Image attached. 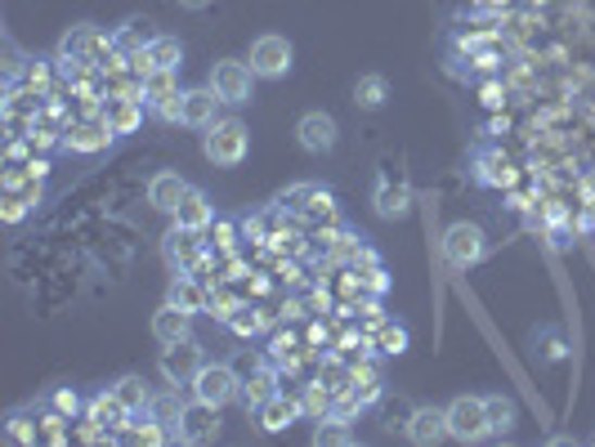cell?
Listing matches in <instances>:
<instances>
[{
	"label": "cell",
	"instance_id": "cell-25",
	"mask_svg": "<svg viewBox=\"0 0 595 447\" xmlns=\"http://www.w3.org/2000/svg\"><path fill=\"white\" fill-rule=\"evenodd\" d=\"M483 407H489V430H493L497 438L515 430V421H519L515 398H506V394H489V398H483Z\"/></svg>",
	"mask_w": 595,
	"mask_h": 447
},
{
	"label": "cell",
	"instance_id": "cell-30",
	"mask_svg": "<svg viewBox=\"0 0 595 447\" xmlns=\"http://www.w3.org/2000/svg\"><path fill=\"white\" fill-rule=\"evenodd\" d=\"M479 183H489V189H502V183H510L515 175H510V162L497 153V148H493V153H479Z\"/></svg>",
	"mask_w": 595,
	"mask_h": 447
},
{
	"label": "cell",
	"instance_id": "cell-35",
	"mask_svg": "<svg viewBox=\"0 0 595 447\" xmlns=\"http://www.w3.org/2000/svg\"><path fill=\"white\" fill-rule=\"evenodd\" d=\"M229 327L238 335H259V331H265V318H259V309H251V305H238L233 318H229Z\"/></svg>",
	"mask_w": 595,
	"mask_h": 447
},
{
	"label": "cell",
	"instance_id": "cell-28",
	"mask_svg": "<svg viewBox=\"0 0 595 447\" xmlns=\"http://www.w3.org/2000/svg\"><path fill=\"white\" fill-rule=\"evenodd\" d=\"M385 99H390V86H385V77H377V72H367V77L354 81V103L358 107L377 112V107H385Z\"/></svg>",
	"mask_w": 595,
	"mask_h": 447
},
{
	"label": "cell",
	"instance_id": "cell-5",
	"mask_svg": "<svg viewBox=\"0 0 595 447\" xmlns=\"http://www.w3.org/2000/svg\"><path fill=\"white\" fill-rule=\"evenodd\" d=\"M291 59H295V50H291L287 36L269 31V36H255V41H251V72H255V77H265V81L287 77Z\"/></svg>",
	"mask_w": 595,
	"mask_h": 447
},
{
	"label": "cell",
	"instance_id": "cell-10",
	"mask_svg": "<svg viewBox=\"0 0 595 447\" xmlns=\"http://www.w3.org/2000/svg\"><path fill=\"white\" fill-rule=\"evenodd\" d=\"M162 251H166V259L179 269V273H193L202 259H206V246H202V238H198V229H175L166 233V242H162Z\"/></svg>",
	"mask_w": 595,
	"mask_h": 447
},
{
	"label": "cell",
	"instance_id": "cell-20",
	"mask_svg": "<svg viewBox=\"0 0 595 447\" xmlns=\"http://www.w3.org/2000/svg\"><path fill=\"white\" fill-rule=\"evenodd\" d=\"M215 103H219V94L211 90V86H198V90H183V126H198V130H206L211 122H215Z\"/></svg>",
	"mask_w": 595,
	"mask_h": 447
},
{
	"label": "cell",
	"instance_id": "cell-29",
	"mask_svg": "<svg viewBox=\"0 0 595 447\" xmlns=\"http://www.w3.org/2000/svg\"><path fill=\"white\" fill-rule=\"evenodd\" d=\"M371 349L385 354V358L403 354L407 349V327L403 322H377V331H371Z\"/></svg>",
	"mask_w": 595,
	"mask_h": 447
},
{
	"label": "cell",
	"instance_id": "cell-9",
	"mask_svg": "<svg viewBox=\"0 0 595 447\" xmlns=\"http://www.w3.org/2000/svg\"><path fill=\"white\" fill-rule=\"evenodd\" d=\"M202 367H206V358H202V345H198V341L166 345V354H162V376H166L170 385H193Z\"/></svg>",
	"mask_w": 595,
	"mask_h": 447
},
{
	"label": "cell",
	"instance_id": "cell-31",
	"mask_svg": "<svg viewBox=\"0 0 595 447\" xmlns=\"http://www.w3.org/2000/svg\"><path fill=\"white\" fill-rule=\"evenodd\" d=\"M148 59H153V67L175 72V67L183 63V46L175 41V36H153V46H148Z\"/></svg>",
	"mask_w": 595,
	"mask_h": 447
},
{
	"label": "cell",
	"instance_id": "cell-17",
	"mask_svg": "<svg viewBox=\"0 0 595 447\" xmlns=\"http://www.w3.org/2000/svg\"><path fill=\"white\" fill-rule=\"evenodd\" d=\"M175 224H179V229H198V233L211 229V224H215V206H211V197L189 183V193H183V202L175 206Z\"/></svg>",
	"mask_w": 595,
	"mask_h": 447
},
{
	"label": "cell",
	"instance_id": "cell-7",
	"mask_svg": "<svg viewBox=\"0 0 595 447\" xmlns=\"http://www.w3.org/2000/svg\"><path fill=\"white\" fill-rule=\"evenodd\" d=\"M483 251H489V238H483L479 224H453L448 233H443V259H448L453 269H470L483 259Z\"/></svg>",
	"mask_w": 595,
	"mask_h": 447
},
{
	"label": "cell",
	"instance_id": "cell-11",
	"mask_svg": "<svg viewBox=\"0 0 595 447\" xmlns=\"http://www.w3.org/2000/svg\"><path fill=\"white\" fill-rule=\"evenodd\" d=\"M337 135H341L337 117H327V112H305L301 126H295V139H301V148L314 153V157L331 153V148H337Z\"/></svg>",
	"mask_w": 595,
	"mask_h": 447
},
{
	"label": "cell",
	"instance_id": "cell-6",
	"mask_svg": "<svg viewBox=\"0 0 595 447\" xmlns=\"http://www.w3.org/2000/svg\"><path fill=\"white\" fill-rule=\"evenodd\" d=\"M238 394H242V381H238V371L229 362H206L198 371V381H193V398H202L211 407H229Z\"/></svg>",
	"mask_w": 595,
	"mask_h": 447
},
{
	"label": "cell",
	"instance_id": "cell-4",
	"mask_svg": "<svg viewBox=\"0 0 595 447\" xmlns=\"http://www.w3.org/2000/svg\"><path fill=\"white\" fill-rule=\"evenodd\" d=\"M143 107L153 112V117H162V122H179L183 117V94H179L175 72L157 67L153 77H143Z\"/></svg>",
	"mask_w": 595,
	"mask_h": 447
},
{
	"label": "cell",
	"instance_id": "cell-43",
	"mask_svg": "<svg viewBox=\"0 0 595 447\" xmlns=\"http://www.w3.org/2000/svg\"><path fill=\"white\" fill-rule=\"evenodd\" d=\"M179 5H183V10H206L211 0H179Z\"/></svg>",
	"mask_w": 595,
	"mask_h": 447
},
{
	"label": "cell",
	"instance_id": "cell-33",
	"mask_svg": "<svg viewBox=\"0 0 595 447\" xmlns=\"http://www.w3.org/2000/svg\"><path fill=\"white\" fill-rule=\"evenodd\" d=\"M148 417H157L162 425L179 430V417H183V403H179L175 394H162V398H153V407H148ZM175 438H179V434H175Z\"/></svg>",
	"mask_w": 595,
	"mask_h": 447
},
{
	"label": "cell",
	"instance_id": "cell-23",
	"mask_svg": "<svg viewBox=\"0 0 595 447\" xmlns=\"http://www.w3.org/2000/svg\"><path fill=\"white\" fill-rule=\"evenodd\" d=\"M183 193H189V183H183L175 170H162V175H153V183H148V202H153L157 210H166V215H175Z\"/></svg>",
	"mask_w": 595,
	"mask_h": 447
},
{
	"label": "cell",
	"instance_id": "cell-3",
	"mask_svg": "<svg viewBox=\"0 0 595 447\" xmlns=\"http://www.w3.org/2000/svg\"><path fill=\"white\" fill-rule=\"evenodd\" d=\"M251 81H255L251 63H238V59H219V63L211 67V90L219 94V103H229V107H242V103H251Z\"/></svg>",
	"mask_w": 595,
	"mask_h": 447
},
{
	"label": "cell",
	"instance_id": "cell-27",
	"mask_svg": "<svg viewBox=\"0 0 595 447\" xmlns=\"http://www.w3.org/2000/svg\"><path fill=\"white\" fill-rule=\"evenodd\" d=\"M113 389H117V398L130 407L135 417H148V407H153V389L143 385V376H122Z\"/></svg>",
	"mask_w": 595,
	"mask_h": 447
},
{
	"label": "cell",
	"instance_id": "cell-38",
	"mask_svg": "<svg viewBox=\"0 0 595 447\" xmlns=\"http://www.w3.org/2000/svg\"><path fill=\"white\" fill-rule=\"evenodd\" d=\"M54 407H59L63 417H77V412H81V398L72 394V389H59V394H54Z\"/></svg>",
	"mask_w": 595,
	"mask_h": 447
},
{
	"label": "cell",
	"instance_id": "cell-19",
	"mask_svg": "<svg viewBox=\"0 0 595 447\" xmlns=\"http://www.w3.org/2000/svg\"><path fill=\"white\" fill-rule=\"evenodd\" d=\"M166 301H170L175 309H183V314H202L206 301H211V291H206L193 273H179V278L170 282V291H166Z\"/></svg>",
	"mask_w": 595,
	"mask_h": 447
},
{
	"label": "cell",
	"instance_id": "cell-2",
	"mask_svg": "<svg viewBox=\"0 0 595 447\" xmlns=\"http://www.w3.org/2000/svg\"><path fill=\"white\" fill-rule=\"evenodd\" d=\"M448 438L457 443H479V438H493L489 430V407L474 394H461L448 403Z\"/></svg>",
	"mask_w": 595,
	"mask_h": 447
},
{
	"label": "cell",
	"instance_id": "cell-12",
	"mask_svg": "<svg viewBox=\"0 0 595 447\" xmlns=\"http://www.w3.org/2000/svg\"><path fill=\"white\" fill-rule=\"evenodd\" d=\"M183 443H211L219 434V407L193 398L189 407H183V417H179V430H175Z\"/></svg>",
	"mask_w": 595,
	"mask_h": 447
},
{
	"label": "cell",
	"instance_id": "cell-8",
	"mask_svg": "<svg viewBox=\"0 0 595 447\" xmlns=\"http://www.w3.org/2000/svg\"><path fill=\"white\" fill-rule=\"evenodd\" d=\"M117 135H113V126H107V117H103V112H99V117H94V112H86V117L81 122H72L67 130H63V148H67V153H103V148L107 143H113Z\"/></svg>",
	"mask_w": 595,
	"mask_h": 447
},
{
	"label": "cell",
	"instance_id": "cell-37",
	"mask_svg": "<svg viewBox=\"0 0 595 447\" xmlns=\"http://www.w3.org/2000/svg\"><path fill=\"white\" fill-rule=\"evenodd\" d=\"M23 86H31V90H41V94H46V90H50V67H46V63H31V67H27V77H23Z\"/></svg>",
	"mask_w": 595,
	"mask_h": 447
},
{
	"label": "cell",
	"instance_id": "cell-39",
	"mask_svg": "<svg viewBox=\"0 0 595 447\" xmlns=\"http://www.w3.org/2000/svg\"><path fill=\"white\" fill-rule=\"evenodd\" d=\"M27 210H31V206H27L18 193H5V224H18Z\"/></svg>",
	"mask_w": 595,
	"mask_h": 447
},
{
	"label": "cell",
	"instance_id": "cell-36",
	"mask_svg": "<svg viewBox=\"0 0 595 447\" xmlns=\"http://www.w3.org/2000/svg\"><path fill=\"white\" fill-rule=\"evenodd\" d=\"M314 438H318V443H354V434L345 430V421H337V425H318Z\"/></svg>",
	"mask_w": 595,
	"mask_h": 447
},
{
	"label": "cell",
	"instance_id": "cell-14",
	"mask_svg": "<svg viewBox=\"0 0 595 447\" xmlns=\"http://www.w3.org/2000/svg\"><path fill=\"white\" fill-rule=\"evenodd\" d=\"M99 50H113V41H103L99 27H90V23H77L59 41V59H77V63H94Z\"/></svg>",
	"mask_w": 595,
	"mask_h": 447
},
{
	"label": "cell",
	"instance_id": "cell-41",
	"mask_svg": "<svg viewBox=\"0 0 595 447\" xmlns=\"http://www.w3.org/2000/svg\"><path fill=\"white\" fill-rule=\"evenodd\" d=\"M10 434H14V438H23V443H31V438H36V434H31V430H27V425H23L18 417H14V425H10Z\"/></svg>",
	"mask_w": 595,
	"mask_h": 447
},
{
	"label": "cell",
	"instance_id": "cell-32",
	"mask_svg": "<svg viewBox=\"0 0 595 447\" xmlns=\"http://www.w3.org/2000/svg\"><path fill=\"white\" fill-rule=\"evenodd\" d=\"M350 394L367 407V403H377L381 398V376L371 367H354V381H350Z\"/></svg>",
	"mask_w": 595,
	"mask_h": 447
},
{
	"label": "cell",
	"instance_id": "cell-16",
	"mask_svg": "<svg viewBox=\"0 0 595 447\" xmlns=\"http://www.w3.org/2000/svg\"><path fill=\"white\" fill-rule=\"evenodd\" d=\"M153 335L162 345H179V341H193V314H183V309H175L170 301L153 314Z\"/></svg>",
	"mask_w": 595,
	"mask_h": 447
},
{
	"label": "cell",
	"instance_id": "cell-40",
	"mask_svg": "<svg viewBox=\"0 0 595 447\" xmlns=\"http://www.w3.org/2000/svg\"><path fill=\"white\" fill-rule=\"evenodd\" d=\"M215 246H233V224H215Z\"/></svg>",
	"mask_w": 595,
	"mask_h": 447
},
{
	"label": "cell",
	"instance_id": "cell-15",
	"mask_svg": "<svg viewBox=\"0 0 595 447\" xmlns=\"http://www.w3.org/2000/svg\"><path fill=\"white\" fill-rule=\"evenodd\" d=\"M86 417H90L94 425H103V430H113V434H122V430L135 421V412L117 398V389H113V394H94V398L86 403Z\"/></svg>",
	"mask_w": 595,
	"mask_h": 447
},
{
	"label": "cell",
	"instance_id": "cell-42",
	"mask_svg": "<svg viewBox=\"0 0 595 447\" xmlns=\"http://www.w3.org/2000/svg\"><path fill=\"white\" fill-rule=\"evenodd\" d=\"M483 103H489V107H502V90L489 86V90H483Z\"/></svg>",
	"mask_w": 595,
	"mask_h": 447
},
{
	"label": "cell",
	"instance_id": "cell-1",
	"mask_svg": "<svg viewBox=\"0 0 595 447\" xmlns=\"http://www.w3.org/2000/svg\"><path fill=\"white\" fill-rule=\"evenodd\" d=\"M202 153H206V162H215V166H242L246 153H251V130H246L238 117L211 122V126H206V139H202Z\"/></svg>",
	"mask_w": 595,
	"mask_h": 447
},
{
	"label": "cell",
	"instance_id": "cell-22",
	"mask_svg": "<svg viewBox=\"0 0 595 447\" xmlns=\"http://www.w3.org/2000/svg\"><path fill=\"white\" fill-rule=\"evenodd\" d=\"M274 394H278V371H274V367H255L251 381H246L242 394H238V403L246 407V412H259V407H265Z\"/></svg>",
	"mask_w": 595,
	"mask_h": 447
},
{
	"label": "cell",
	"instance_id": "cell-21",
	"mask_svg": "<svg viewBox=\"0 0 595 447\" xmlns=\"http://www.w3.org/2000/svg\"><path fill=\"white\" fill-rule=\"evenodd\" d=\"M295 417H305V407H301V398H287V394H274L265 407H259V425L269 434H282L287 425H295Z\"/></svg>",
	"mask_w": 595,
	"mask_h": 447
},
{
	"label": "cell",
	"instance_id": "cell-26",
	"mask_svg": "<svg viewBox=\"0 0 595 447\" xmlns=\"http://www.w3.org/2000/svg\"><path fill=\"white\" fill-rule=\"evenodd\" d=\"M301 407H305V417H314V421H331V407H337V389H331L327 381H318V385H305V394H301Z\"/></svg>",
	"mask_w": 595,
	"mask_h": 447
},
{
	"label": "cell",
	"instance_id": "cell-13",
	"mask_svg": "<svg viewBox=\"0 0 595 447\" xmlns=\"http://www.w3.org/2000/svg\"><path fill=\"white\" fill-rule=\"evenodd\" d=\"M407 438L417 447H434L439 438H448V407H417L407 417Z\"/></svg>",
	"mask_w": 595,
	"mask_h": 447
},
{
	"label": "cell",
	"instance_id": "cell-24",
	"mask_svg": "<svg viewBox=\"0 0 595 447\" xmlns=\"http://www.w3.org/2000/svg\"><path fill=\"white\" fill-rule=\"evenodd\" d=\"M377 215L381 219H398V215H407V202H413V193H407V183H390V179H381L377 183Z\"/></svg>",
	"mask_w": 595,
	"mask_h": 447
},
{
	"label": "cell",
	"instance_id": "cell-18",
	"mask_svg": "<svg viewBox=\"0 0 595 447\" xmlns=\"http://www.w3.org/2000/svg\"><path fill=\"white\" fill-rule=\"evenodd\" d=\"M103 117H107V126H113V135H135L139 122H143V99H117V94H107Z\"/></svg>",
	"mask_w": 595,
	"mask_h": 447
},
{
	"label": "cell",
	"instance_id": "cell-34",
	"mask_svg": "<svg viewBox=\"0 0 595 447\" xmlns=\"http://www.w3.org/2000/svg\"><path fill=\"white\" fill-rule=\"evenodd\" d=\"M238 305H242V301H238V295H233L229 286H215V291H211V301H206V309H211V318H219V322H229Z\"/></svg>",
	"mask_w": 595,
	"mask_h": 447
}]
</instances>
